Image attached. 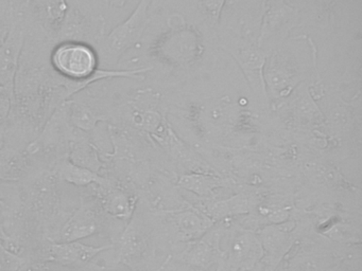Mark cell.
Returning a JSON list of instances; mask_svg holds the SVG:
<instances>
[{"label": "cell", "mask_w": 362, "mask_h": 271, "mask_svg": "<svg viewBox=\"0 0 362 271\" xmlns=\"http://www.w3.org/2000/svg\"><path fill=\"white\" fill-rule=\"evenodd\" d=\"M105 17L88 16L77 6H69L56 40L83 42L95 47L105 35Z\"/></svg>", "instance_id": "obj_4"}, {"label": "cell", "mask_w": 362, "mask_h": 271, "mask_svg": "<svg viewBox=\"0 0 362 271\" xmlns=\"http://www.w3.org/2000/svg\"><path fill=\"white\" fill-rule=\"evenodd\" d=\"M259 239L264 251L262 256L267 260L266 271H272L289 247V234L279 227H268L262 231Z\"/></svg>", "instance_id": "obj_14"}, {"label": "cell", "mask_w": 362, "mask_h": 271, "mask_svg": "<svg viewBox=\"0 0 362 271\" xmlns=\"http://www.w3.org/2000/svg\"><path fill=\"white\" fill-rule=\"evenodd\" d=\"M96 210L90 203L81 201L80 207L71 214L61 229V241H77L92 236L98 230Z\"/></svg>", "instance_id": "obj_9"}, {"label": "cell", "mask_w": 362, "mask_h": 271, "mask_svg": "<svg viewBox=\"0 0 362 271\" xmlns=\"http://www.w3.org/2000/svg\"><path fill=\"white\" fill-rule=\"evenodd\" d=\"M243 72L253 88L264 90L266 83L264 78V67L266 65V55L260 49L249 48L240 51L237 55Z\"/></svg>", "instance_id": "obj_18"}, {"label": "cell", "mask_w": 362, "mask_h": 271, "mask_svg": "<svg viewBox=\"0 0 362 271\" xmlns=\"http://www.w3.org/2000/svg\"><path fill=\"white\" fill-rule=\"evenodd\" d=\"M168 219L175 229V237L186 243L204 236L214 226L213 220L199 210L169 212Z\"/></svg>", "instance_id": "obj_8"}, {"label": "cell", "mask_w": 362, "mask_h": 271, "mask_svg": "<svg viewBox=\"0 0 362 271\" xmlns=\"http://www.w3.org/2000/svg\"><path fill=\"white\" fill-rule=\"evenodd\" d=\"M226 1V0H200L203 10L215 21L219 20Z\"/></svg>", "instance_id": "obj_22"}, {"label": "cell", "mask_w": 362, "mask_h": 271, "mask_svg": "<svg viewBox=\"0 0 362 271\" xmlns=\"http://www.w3.org/2000/svg\"><path fill=\"white\" fill-rule=\"evenodd\" d=\"M26 38V20L23 12L18 13L5 40L0 44V87L12 95L16 92V76Z\"/></svg>", "instance_id": "obj_3"}, {"label": "cell", "mask_w": 362, "mask_h": 271, "mask_svg": "<svg viewBox=\"0 0 362 271\" xmlns=\"http://www.w3.org/2000/svg\"><path fill=\"white\" fill-rule=\"evenodd\" d=\"M62 104L69 124L79 131L90 133L96 128L99 122L105 120V116L99 114V110L94 109L83 100L69 99Z\"/></svg>", "instance_id": "obj_13"}, {"label": "cell", "mask_w": 362, "mask_h": 271, "mask_svg": "<svg viewBox=\"0 0 362 271\" xmlns=\"http://www.w3.org/2000/svg\"><path fill=\"white\" fill-rule=\"evenodd\" d=\"M27 260L0 246V271H18Z\"/></svg>", "instance_id": "obj_21"}, {"label": "cell", "mask_w": 362, "mask_h": 271, "mask_svg": "<svg viewBox=\"0 0 362 271\" xmlns=\"http://www.w3.org/2000/svg\"><path fill=\"white\" fill-rule=\"evenodd\" d=\"M151 54L173 67H188L204 52L200 32L192 25L175 28L163 33L152 44Z\"/></svg>", "instance_id": "obj_2"}, {"label": "cell", "mask_w": 362, "mask_h": 271, "mask_svg": "<svg viewBox=\"0 0 362 271\" xmlns=\"http://www.w3.org/2000/svg\"><path fill=\"white\" fill-rule=\"evenodd\" d=\"M252 209H253V203L251 199L247 198L245 195L239 194L223 200L207 203L203 212L215 222L230 216L249 213Z\"/></svg>", "instance_id": "obj_17"}, {"label": "cell", "mask_w": 362, "mask_h": 271, "mask_svg": "<svg viewBox=\"0 0 362 271\" xmlns=\"http://www.w3.org/2000/svg\"><path fill=\"white\" fill-rule=\"evenodd\" d=\"M177 184L184 190L189 191L198 196L211 197L216 188H220L221 182L218 178L206 174L192 173L182 176Z\"/></svg>", "instance_id": "obj_20"}, {"label": "cell", "mask_w": 362, "mask_h": 271, "mask_svg": "<svg viewBox=\"0 0 362 271\" xmlns=\"http://www.w3.org/2000/svg\"><path fill=\"white\" fill-rule=\"evenodd\" d=\"M13 95L3 87H0V121H3L7 116Z\"/></svg>", "instance_id": "obj_23"}, {"label": "cell", "mask_w": 362, "mask_h": 271, "mask_svg": "<svg viewBox=\"0 0 362 271\" xmlns=\"http://www.w3.org/2000/svg\"><path fill=\"white\" fill-rule=\"evenodd\" d=\"M264 78L273 92L283 95L296 84L298 71L287 57L276 54L271 59Z\"/></svg>", "instance_id": "obj_12"}, {"label": "cell", "mask_w": 362, "mask_h": 271, "mask_svg": "<svg viewBox=\"0 0 362 271\" xmlns=\"http://www.w3.org/2000/svg\"><path fill=\"white\" fill-rule=\"evenodd\" d=\"M69 8L66 0H26L22 12L30 13L46 36L56 40Z\"/></svg>", "instance_id": "obj_7"}, {"label": "cell", "mask_w": 362, "mask_h": 271, "mask_svg": "<svg viewBox=\"0 0 362 271\" xmlns=\"http://www.w3.org/2000/svg\"><path fill=\"white\" fill-rule=\"evenodd\" d=\"M190 246L183 252L182 260L192 268L206 270L215 262L220 254L219 243L214 241L213 237L209 241L201 237V239L189 241Z\"/></svg>", "instance_id": "obj_15"}, {"label": "cell", "mask_w": 362, "mask_h": 271, "mask_svg": "<svg viewBox=\"0 0 362 271\" xmlns=\"http://www.w3.org/2000/svg\"><path fill=\"white\" fill-rule=\"evenodd\" d=\"M226 264L232 271H247L260 262L264 255L259 236L249 230L235 232L226 248Z\"/></svg>", "instance_id": "obj_5"}, {"label": "cell", "mask_w": 362, "mask_h": 271, "mask_svg": "<svg viewBox=\"0 0 362 271\" xmlns=\"http://www.w3.org/2000/svg\"><path fill=\"white\" fill-rule=\"evenodd\" d=\"M56 173L61 180L76 186H88L90 184L105 186V184L110 183L109 180L101 176L100 174L90 171L86 167H80V165L71 162L69 158L62 159L58 163Z\"/></svg>", "instance_id": "obj_16"}, {"label": "cell", "mask_w": 362, "mask_h": 271, "mask_svg": "<svg viewBox=\"0 0 362 271\" xmlns=\"http://www.w3.org/2000/svg\"><path fill=\"white\" fill-rule=\"evenodd\" d=\"M148 241L145 234L131 222L120 236L118 243V256L120 262L131 268L141 265L147 256Z\"/></svg>", "instance_id": "obj_10"}, {"label": "cell", "mask_w": 362, "mask_h": 271, "mask_svg": "<svg viewBox=\"0 0 362 271\" xmlns=\"http://www.w3.org/2000/svg\"><path fill=\"white\" fill-rule=\"evenodd\" d=\"M151 2L152 0H139L130 16L103 36L95 46L98 53L99 68L114 69L122 55L141 40L150 21Z\"/></svg>", "instance_id": "obj_1"}, {"label": "cell", "mask_w": 362, "mask_h": 271, "mask_svg": "<svg viewBox=\"0 0 362 271\" xmlns=\"http://www.w3.org/2000/svg\"><path fill=\"white\" fill-rule=\"evenodd\" d=\"M10 6H11L12 11L16 13L22 12L23 8H24L25 2L26 0H9Z\"/></svg>", "instance_id": "obj_24"}, {"label": "cell", "mask_w": 362, "mask_h": 271, "mask_svg": "<svg viewBox=\"0 0 362 271\" xmlns=\"http://www.w3.org/2000/svg\"><path fill=\"white\" fill-rule=\"evenodd\" d=\"M113 245L90 246L77 241H61L54 243L48 247L47 258L49 262L56 263L64 267L86 266L101 252L112 249Z\"/></svg>", "instance_id": "obj_6"}, {"label": "cell", "mask_w": 362, "mask_h": 271, "mask_svg": "<svg viewBox=\"0 0 362 271\" xmlns=\"http://www.w3.org/2000/svg\"><path fill=\"white\" fill-rule=\"evenodd\" d=\"M100 186L99 198L103 210L112 217L122 222H128L132 218L135 210V198L117 186L109 184Z\"/></svg>", "instance_id": "obj_11"}, {"label": "cell", "mask_w": 362, "mask_h": 271, "mask_svg": "<svg viewBox=\"0 0 362 271\" xmlns=\"http://www.w3.org/2000/svg\"><path fill=\"white\" fill-rule=\"evenodd\" d=\"M105 1L107 6H112V8H122L126 6L128 0H105Z\"/></svg>", "instance_id": "obj_25"}, {"label": "cell", "mask_w": 362, "mask_h": 271, "mask_svg": "<svg viewBox=\"0 0 362 271\" xmlns=\"http://www.w3.org/2000/svg\"><path fill=\"white\" fill-rule=\"evenodd\" d=\"M0 234H3L4 235V232H3V231H1V229H0Z\"/></svg>", "instance_id": "obj_26"}, {"label": "cell", "mask_w": 362, "mask_h": 271, "mask_svg": "<svg viewBox=\"0 0 362 271\" xmlns=\"http://www.w3.org/2000/svg\"><path fill=\"white\" fill-rule=\"evenodd\" d=\"M69 160L80 167H86L90 171L99 173V169L103 167L98 148L84 138L76 139L71 143Z\"/></svg>", "instance_id": "obj_19"}]
</instances>
